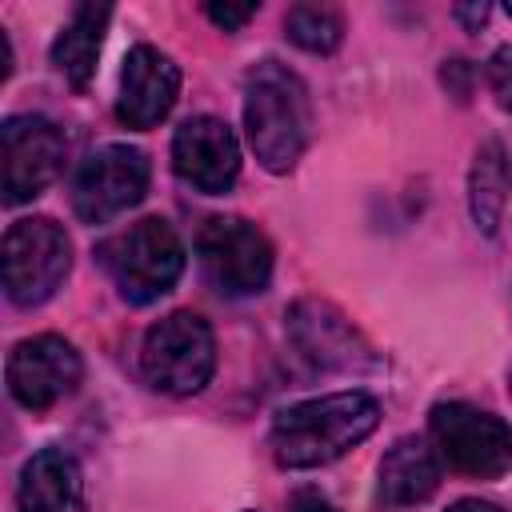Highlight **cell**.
Returning <instances> with one entry per match:
<instances>
[{"label":"cell","instance_id":"1","mask_svg":"<svg viewBox=\"0 0 512 512\" xmlns=\"http://www.w3.org/2000/svg\"><path fill=\"white\" fill-rule=\"evenodd\" d=\"M380 424L376 396L352 388L316 400L288 404L272 420V456L280 468H320L364 444Z\"/></svg>","mask_w":512,"mask_h":512},{"label":"cell","instance_id":"2","mask_svg":"<svg viewBox=\"0 0 512 512\" xmlns=\"http://www.w3.org/2000/svg\"><path fill=\"white\" fill-rule=\"evenodd\" d=\"M244 128L256 160L268 172L296 168L312 136V100L288 64L260 60L244 76Z\"/></svg>","mask_w":512,"mask_h":512},{"label":"cell","instance_id":"3","mask_svg":"<svg viewBox=\"0 0 512 512\" xmlns=\"http://www.w3.org/2000/svg\"><path fill=\"white\" fill-rule=\"evenodd\" d=\"M96 256L128 304L160 300L184 272V244L164 216H144L112 232Z\"/></svg>","mask_w":512,"mask_h":512},{"label":"cell","instance_id":"4","mask_svg":"<svg viewBox=\"0 0 512 512\" xmlns=\"http://www.w3.org/2000/svg\"><path fill=\"white\" fill-rule=\"evenodd\" d=\"M140 372L164 396H196L216 372V336L204 316L172 312L144 332Z\"/></svg>","mask_w":512,"mask_h":512},{"label":"cell","instance_id":"5","mask_svg":"<svg viewBox=\"0 0 512 512\" xmlns=\"http://www.w3.org/2000/svg\"><path fill=\"white\" fill-rule=\"evenodd\" d=\"M428 436L440 464H448L460 476L496 480L512 468V424L464 400L436 404L428 416Z\"/></svg>","mask_w":512,"mask_h":512},{"label":"cell","instance_id":"6","mask_svg":"<svg viewBox=\"0 0 512 512\" xmlns=\"http://www.w3.org/2000/svg\"><path fill=\"white\" fill-rule=\"evenodd\" d=\"M0 268H4L8 300L20 304V308H36L64 284V276L72 268V240L48 216L16 220L4 232Z\"/></svg>","mask_w":512,"mask_h":512},{"label":"cell","instance_id":"7","mask_svg":"<svg viewBox=\"0 0 512 512\" xmlns=\"http://www.w3.org/2000/svg\"><path fill=\"white\" fill-rule=\"evenodd\" d=\"M196 260L204 280L220 296H256L272 280V244L244 216H212L196 236Z\"/></svg>","mask_w":512,"mask_h":512},{"label":"cell","instance_id":"8","mask_svg":"<svg viewBox=\"0 0 512 512\" xmlns=\"http://www.w3.org/2000/svg\"><path fill=\"white\" fill-rule=\"evenodd\" d=\"M148 156L132 144H104L88 152L72 176V208L84 224H108L136 208L148 192Z\"/></svg>","mask_w":512,"mask_h":512},{"label":"cell","instance_id":"9","mask_svg":"<svg viewBox=\"0 0 512 512\" xmlns=\"http://www.w3.org/2000/svg\"><path fill=\"white\" fill-rule=\"evenodd\" d=\"M64 168V132L48 116H8L0 124V188L4 204H28Z\"/></svg>","mask_w":512,"mask_h":512},{"label":"cell","instance_id":"10","mask_svg":"<svg viewBox=\"0 0 512 512\" xmlns=\"http://www.w3.org/2000/svg\"><path fill=\"white\" fill-rule=\"evenodd\" d=\"M80 372H84L80 352L64 336H52V332L20 340L4 364L8 392L28 412H44L60 404L64 396H72L80 384Z\"/></svg>","mask_w":512,"mask_h":512},{"label":"cell","instance_id":"11","mask_svg":"<svg viewBox=\"0 0 512 512\" xmlns=\"http://www.w3.org/2000/svg\"><path fill=\"white\" fill-rule=\"evenodd\" d=\"M284 320H288V336H292L296 352L312 368H320V372H360V368H372L376 364L368 340L328 300L304 296V300H296L288 308Z\"/></svg>","mask_w":512,"mask_h":512},{"label":"cell","instance_id":"12","mask_svg":"<svg viewBox=\"0 0 512 512\" xmlns=\"http://www.w3.org/2000/svg\"><path fill=\"white\" fill-rule=\"evenodd\" d=\"M172 168L204 196H220L240 176L236 132L216 116H188L172 136Z\"/></svg>","mask_w":512,"mask_h":512},{"label":"cell","instance_id":"13","mask_svg":"<svg viewBox=\"0 0 512 512\" xmlns=\"http://www.w3.org/2000/svg\"><path fill=\"white\" fill-rule=\"evenodd\" d=\"M180 92V68L152 44H136L124 56L120 68V96H116V116L128 128H152L160 124Z\"/></svg>","mask_w":512,"mask_h":512},{"label":"cell","instance_id":"14","mask_svg":"<svg viewBox=\"0 0 512 512\" xmlns=\"http://www.w3.org/2000/svg\"><path fill=\"white\" fill-rule=\"evenodd\" d=\"M20 512H84V476L64 448H40L24 460L16 484Z\"/></svg>","mask_w":512,"mask_h":512},{"label":"cell","instance_id":"15","mask_svg":"<svg viewBox=\"0 0 512 512\" xmlns=\"http://www.w3.org/2000/svg\"><path fill=\"white\" fill-rule=\"evenodd\" d=\"M440 488V456L424 436H400L380 456V496L396 508L424 504Z\"/></svg>","mask_w":512,"mask_h":512},{"label":"cell","instance_id":"16","mask_svg":"<svg viewBox=\"0 0 512 512\" xmlns=\"http://www.w3.org/2000/svg\"><path fill=\"white\" fill-rule=\"evenodd\" d=\"M108 20H112L108 4H76L72 20L52 40V64L72 88H88V80L96 76V56H100Z\"/></svg>","mask_w":512,"mask_h":512},{"label":"cell","instance_id":"17","mask_svg":"<svg viewBox=\"0 0 512 512\" xmlns=\"http://www.w3.org/2000/svg\"><path fill=\"white\" fill-rule=\"evenodd\" d=\"M504 200H508V156L500 140H488L480 144L472 160V176H468V208L480 232H496Z\"/></svg>","mask_w":512,"mask_h":512},{"label":"cell","instance_id":"18","mask_svg":"<svg viewBox=\"0 0 512 512\" xmlns=\"http://www.w3.org/2000/svg\"><path fill=\"white\" fill-rule=\"evenodd\" d=\"M284 32L304 52H332L344 40V16L332 4H292L284 16Z\"/></svg>","mask_w":512,"mask_h":512},{"label":"cell","instance_id":"19","mask_svg":"<svg viewBox=\"0 0 512 512\" xmlns=\"http://www.w3.org/2000/svg\"><path fill=\"white\" fill-rule=\"evenodd\" d=\"M488 88L504 112H512V44L496 48L488 60Z\"/></svg>","mask_w":512,"mask_h":512},{"label":"cell","instance_id":"20","mask_svg":"<svg viewBox=\"0 0 512 512\" xmlns=\"http://www.w3.org/2000/svg\"><path fill=\"white\" fill-rule=\"evenodd\" d=\"M204 16H208L216 28L236 32V28H244V24L256 16V4H204Z\"/></svg>","mask_w":512,"mask_h":512},{"label":"cell","instance_id":"21","mask_svg":"<svg viewBox=\"0 0 512 512\" xmlns=\"http://www.w3.org/2000/svg\"><path fill=\"white\" fill-rule=\"evenodd\" d=\"M288 512H340V508L324 492H316V488H296L288 496Z\"/></svg>","mask_w":512,"mask_h":512},{"label":"cell","instance_id":"22","mask_svg":"<svg viewBox=\"0 0 512 512\" xmlns=\"http://www.w3.org/2000/svg\"><path fill=\"white\" fill-rule=\"evenodd\" d=\"M448 512H500V508L488 504V500H456Z\"/></svg>","mask_w":512,"mask_h":512},{"label":"cell","instance_id":"23","mask_svg":"<svg viewBox=\"0 0 512 512\" xmlns=\"http://www.w3.org/2000/svg\"><path fill=\"white\" fill-rule=\"evenodd\" d=\"M456 16H460V20H468V24H484L488 8H484V4H480V8H456Z\"/></svg>","mask_w":512,"mask_h":512},{"label":"cell","instance_id":"24","mask_svg":"<svg viewBox=\"0 0 512 512\" xmlns=\"http://www.w3.org/2000/svg\"><path fill=\"white\" fill-rule=\"evenodd\" d=\"M508 392H512V368H508Z\"/></svg>","mask_w":512,"mask_h":512}]
</instances>
